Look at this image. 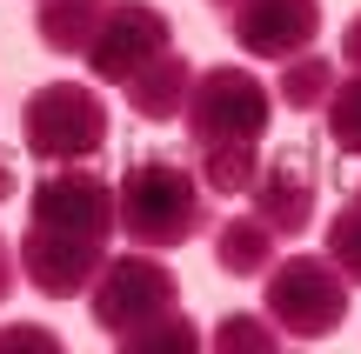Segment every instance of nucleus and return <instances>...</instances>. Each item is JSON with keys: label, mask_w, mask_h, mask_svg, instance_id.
<instances>
[{"label": "nucleus", "mask_w": 361, "mask_h": 354, "mask_svg": "<svg viewBox=\"0 0 361 354\" xmlns=\"http://www.w3.org/2000/svg\"><path fill=\"white\" fill-rule=\"evenodd\" d=\"M27 221L40 227H67V234H87V241H107L121 227V201H114V181H101L94 167H47L34 187H27Z\"/></svg>", "instance_id": "nucleus-7"}, {"label": "nucleus", "mask_w": 361, "mask_h": 354, "mask_svg": "<svg viewBox=\"0 0 361 354\" xmlns=\"http://www.w3.org/2000/svg\"><path fill=\"white\" fill-rule=\"evenodd\" d=\"M194 174L207 194H247L261 174V141H207L194 147Z\"/></svg>", "instance_id": "nucleus-15"}, {"label": "nucleus", "mask_w": 361, "mask_h": 354, "mask_svg": "<svg viewBox=\"0 0 361 354\" xmlns=\"http://www.w3.org/2000/svg\"><path fill=\"white\" fill-rule=\"evenodd\" d=\"M328 141H335L341 154H361V74L355 67H348V80L328 94Z\"/></svg>", "instance_id": "nucleus-16"}, {"label": "nucleus", "mask_w": 361, "mask_h": 354, "mask_svg": "<svg viewBox=\"0 0 361 354\" xmlns=\"http://www.w3.org/2000/svg\"><path fill=\"white\" fill-rule=\"evenodd\" d=\"M20 134L27 154L47 160V167H67V160H87L107 147V101L80 80H47V87L27 94L20 107Z\"/></svg>", "instance_id": "nucleus-3"}, {"label": "nucleus", "mask_w": 361, "mask_h": 354, "mask_svg": "<svg viewBox=\"0 0 361 354\" xmlns=\"http://www.w3.org/2000/svg\"><path fill=\"white\" fill-rule=\"evenodd\" d=\"M221 34H234V47L255 61H288V53L314 47L322 0H234L221 7Z\"/></svg>", "instance_id": "nucleus-8"}, {"label": "nucleus", "mask_w": 361, "mask_h": 354, "mask_svg": "<svg viewBox=\"0 0 361 354\" xmlns=\"http://www.w3.org/2000/svg\"><path fill=\"white\" fill-rule=\"evenodd\" d=\"M341 61H348L355 74H361V13H355L348 27H341Z\"/></svg>", "instance_id": "nucleus-21"}, {"label": "nucleus", "mask_w": 361, "mask_h": 354, "mask_svg": "<svg viewBox=\"0 0 361 354\" xmlns=\"http://www.w3.org/2000/svg\"><path fill=\"white\" fill-rule=\"evenodd\" d=\"M168 308H180V281H174V267L161 261V254H147V248L107 254L101 274H94V288H87L94 328L114 334V341H128L134 328H147V321L168 315Z\"/></svg>", "instance_id": "nucleus-4"}, {"label": "nucleus", "mask_w": 361, "mask_h": 354, "mask_svg": "<svg viewBox=\"0 0 361 354\" xmlns=\"http://www.w3.org/2000/svg\"><path fill=\"white\" fill-rule=\"evenodd\" d=\"M214 7H234V0H214Z\"/></svg>", "instance_id": "nucleus-24"}, {"label": "nucleus", "mask_w": 361, "mask_h": 354, "mask_svg": "<svg viewBox=\"0 0 361 354\" xmlns=\"http://www.w3.org/2000/svg\"><path fill=\"white\" fill-rule=\"evenodd\" d=\"M247 194H255V214L281 241H301L314 227V160L301 154V147H281V154L261 160V174H255Z\"/></svg>", "instance_id": "nucleus-10"}, {"label": "nucleus", "mask_w": 361, "mask_h": 354, "mask_svg": "<svg viewBox=\"0 0 361 354\" xmlns=\"http://www.w3.org/2000/svg\"><path fill=\"white\" fill-rule=\"evenodd\" d=\"M13 194H20V187H13V167L0 160V201H13Z\"/></svg>", "instance_id": "nucleus-23"}, {"label": "nucleus", "mask_w": 361, "mask_h": 354, "mask_svg": "<svg viewBox=\"0 0 361 354\" xmlns=\"http://www.w3.org/2000/svg\"><path fill=\"white\" fill-rule=\"evenodd\" d=\"M274 341H281V328L274 321H261V315H228V321H214V348H247V354H268Z\"/></svg>", "instance_id": "nucleus-19"}, {"label": "nucleus", "mask_w": 361, "mask_h": 354, "mask_svg": "<svg viewBox=\"0 0 361 354\" xmlns=\"http://www.w3.org/2000/svg\"><path fill=\"white\" fill-rule=\"evenodd\" d=\"M101 13H107V0H40L34 34H40V47H47V53L74 61V53L94 47V34H101Z\"/></svg>", "instance_id": "nucleus-13"}, {"label": "nucleus", "mask_w": 361, "mask_h": 354, "mask_svg": "<svg viewBox=\"0 0 361 354\" xmlns=\"http://www.w3.org/2000/svg\"><path fill=\"white\" fill-rule=\"evenodd\" d=\"M168 47H174V20L154 7V0H107L101 34H94V47L80 53V61L94 67V80L128 87V80L141 74L154 53H168Z\"/></svg>", "instance_id": "nucleus-6"}, {"label": "nucleus", "mask_w": 361, "mask_h": 354, "mask_svg": "<svg viewBox=\"0 0 361 354\" xmlns=\"http://www.w3.org/2000/svg\"><path fill=\"white\" fill-rule=\"evenodd\" d=\"M114 201H121L128 248L168 254V248H188L194 234H207V187L194 174V160L180 154H134L128 174L114 181Z\"/></svg>", "instance_id": "nucleus-1"}, {"label": "nucleus", "mask_w": 361, "mask_h": 354, "mask_svg": "<svg viewBox=\"0 0 361 354\" xmlns=\"http://www.w3.org/2000/svg\"><path fill=\"white\" fill-rule=\"evenodd\" d=\"M268 321L288 341H328V334L348 321V274H341L328 254H288L268 267V294H261Z\"/></svg>", "instance_id": "nucleus-2"}, {"label": "nucleus", "mask_w": 361, "mask_h": 354, "mask_svg": "<svg viewBox=\"0 0 361 354\" xmlns=\"http://www.w3.org/2000/svg\"><path fill=\"white\" fill-rule=\"evenodd\" d=\"M274 254H281V234H274L268 221H261L255 208L247 214H228V221L214 227V267L228 281H255L274 267Z\"/></svg>", "instance_id": "nucleus-12"}, {"label": "nucleus", "mask_w": 361, "mask_h": 354, "mask_svg": "<svg viewBox=\"0 0 361 354\" xmlns=\"http://www.w3.org/2000/svg\"><path fill=\"white\" fill-rule=\"evenodd\" d=\"M322 254L348 274V288H361V201H348V208L328 221V248Z\"/></svg>", "instance_id": "nucleus-17"}, {"label": "nucleus", "mask_w": 361, "mask_h": 354, "mask_svg": "<svg viewBox=\"0 0 361 354\" xmlns=\"http://www.w3.org/2000/svg\"><path fill=\"white\" fill-rule=\"evenodd\" d=\"M121 348H180L188 354V348H201V328L188 321V308H168V315H154L147 328H134Z\"/></svg>", "instance_id": "nucleus-18"}, {"label": "nucleus", "mask_w": 361, "mask_h": 354, "mask_svg": "<svg viewBox=\"0 0 361 354\" xmlns=\"http://www.w3.org/2000/svg\"><path fill=\"white\" fill-rule=\"evenodd\" d=\"M13 274H20V261H13V248L0 241V301H13Z\"/></svg>", "instance_id": "nucleus-22"}, {"label": "nucleus", "mask_w": 361, "mask_h": 354, "mask_svg": "<svg viewBox=\"0 0 361 354\" xmlns=\"http://www.w3.org/2000/svg\"><path fill=\"white\" fill-rule=\"evenodd\" d=\"M0 348H61V334L34 328V321H7V328H0Z\"/></svg>", "instance_id": "nucleus-20"}, {"label": "nucleus", "mask_w": 361, "mask_h": 354, "mask_svg": "<svg viewBox=\"0 0 361 354\" xmlns=\"http://www.w3.org/2000/svg\"><path fill=\"white\" fill-rule=\"evenodd\" d=\"M13 261H20V274L34 281L47 301H74V294L94 288V274H101V261H107V241H87V234H67V227L27 221Z\"/></svg>", "instance_id": "nucleus-9"}, {"label": "nucleus", "mask_w": 361, "mask_h": 354, "mask_svg": "<svg viewBox=\"0 0 361 354\" xmlns=\"http://www.w3.org/2000/svg\"><path fill=\"white\" fill-rule=\"evenodd\" d=\"M274 87V101L288 107V114H322L328 107V94H335V61L328 53H288L281 61V80H268Z\"/></svg>", "instance_id": "nucleus-14"}, {"label": "nucleus", "mask_w": 361, "mask_h": 354, "mask_svg": "<svg viewBox=\"0 0 361 354\" xmlns=\"http://www.w3.org/2000/svg\"><path fill=\"white\" fill-rule=\"evenodd\" d=\"M355 201H361V187H355Z\"/></svg>", "instance_id": "nucleus-25"}, {"label": "nucleus", "mask_w": 361, "mask_h": 354, "mask_svg": "<svg viewBox=\"0 0 361 354\" xmlns=\"http://www.w3.org/2000/svg\"><path fill=\"white\" fill-rule=\"evenodd\" d=\"M121 94H128V107L141 120H174L180 107H188V94H194V61L180 47H168V53H154Z\"/></svg>", "instance_id": "nucleus-11"}, {"label": "nucleus", "mask_w": 361, "mask_h": 354, "mask_svg": "<svg viewBox=\"0 0 361 354\" xmlns=\"http://www.w3.org/2000/svg\"><path fill=\"white\" fill-rule=\"evenodd\" d=\"M180 120H188L194 147H207V141H261L268 120H274V87L261 74H247V67H234V61L228 67H201Z\"/></svg>", "instance_id": "nucleus-5"}]
</instances>
